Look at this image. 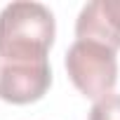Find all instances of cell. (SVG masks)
I'll use <instances>...</instances> for the list:
<instances>
[{"label":"cell","mask_w":120,"mask_h":120,"mask_svg":"<svg viewBox=\"0 0 120 120\" xmlns=\"http://www.w3.org/2000/svg\"><path fill=\"white\" fill-rule=\"evenodd\" d=\"M64 64L71 82L87 99L99 101L113 94V87L118 82L115 49L94 40H75L66 52Z\"/></svg>","instance_id":"obj_2"},{"label":"cell","mask_w":120,"mask_h":120,"mask_svg":"<svg viewBox=\"0 0 120 120\" xmlns=\"http://www.w3.org/2000/svg\"><path fill=\"white\" fill-rule=\"evenodd\" d=\"M90 120H120V94H108L94 101Z\"/></svg>","instance_id":"obj_4"},{"label":"cell","mask_w":120,"mask_h":120,"mask_svg":"<svg viewBox=\"0 0 120 120\" xmlns=\"http://www.w3.org/2000/svg\"><path fill=\"white\" fill-rule=\"evenodd\" d=\"M52 85L49 61L40 64H3L0 66V99L7 104H33L45 97Z\"/></svg>","instance_id":"obj_3"},{"label":"cell","mask_w":120,"mask_h":120,"mask_svg":"<svg viewBox=\"0 0 120 120\" xmlns=\"http://www.w3.org/2000/svg\"><path fill=\"white\" fill-rule=\"evenodd\" d=\"M54 14L42 3L19 0L0 12V59L3 64H40L54 42Z\"/></svg>","instance_id":"obj_1"},{"label":"cell","mask_w":120,"mask_h":120,"mask_svg":"<svg viewBox=\"0 0 120 120\" xmlns=\"http://www.w3.org/2000/svg\"><path fill=\"white\" fill-rule=\"evenodd\" d=\"M99 3H101L104 17L108 19L113 33L120 38V0H99Z\"/></svg>","instance_id":"obj_5"}]
</instances>
